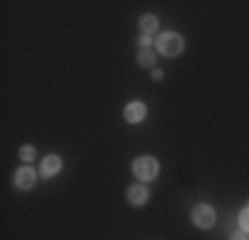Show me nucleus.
Segmentation results:
<instances>
[{"label": "nucleus", "mask_w": 249, "mask_h": 240, "mask_svg": "<svg viewBox=\"0 0 249 240\" xmlns=\"http://www.w3.org/2000/svg\"><path fill=\"white\" fill-rule=\"evenodd\" d=\"M154 45H156V53H160V56H165V58H176L185 51V38L176 32L158 34Z\"/></svg>", "instance_id": "f257e3e1"}, {"label": "nucleus", "mask_w": 249, "mask_h": 240, "mask_svg": "<svg viewBox=\"0 0 249 240\" xmlns=\"http://www.w3.org/2000/svg\"><path fill=\"white\" fill-rule=\"evenodd\" d=\"M131 173H134L136 180L147 185L158 178V173H160V162L156 160L154 156H138L131 162Z\"/></svg>", "instance_id": "f03ea898"}, {"label": "nucleus", "mask_w": 249, "mask_h": 240, "mask_svg": "<svg viewBox=\"0 0 249 240\" xmlns=\"http://www.w3.org/2000/svg\"><path fill=\"white\" fill-rule=\"evenodd\" d=\"M192 223L196 224L198 229H202V231L212 229L213 224H216V211H213L212 205L198 203L196 207L192 209Z\"/></svg>", "instance_id": "7ed1b4c3"}, {"label": "nucleus", "mask_w": 249, "mask_h": 240, "mask_svg": "<svg viewBox=\"0 0 249 240\" xmlns=\"http://www.w3.org/2000/svg\"><path fill=\"white\" fill-rule=\"evenodd\" d=\"M62 171V158L56 156V154H47L45 158L40 160V169H38V173H40V178H53L58 176V173Z\"/></svg>", "instance_id": "20e7f679"}, {"label": "nucleus", "mask_w": 249, "mask_h": 240, "mask_svg": "<svg viewBox=\"0 0 249 240\" xmlns=\"http://www.w3.org/2000/svg\"><path fill=\"white\" fill-rule=\"evenodd\" d=\"M123 116L129 125H138V122H142L147 118V104L140 103V100H131V103H127Z\"/></svg>", "instance_id": "39448f33"}, {"label": "nucleus", "mask_w": 249, "mask_h": 240, "mask_svg": "<svg viewBox=\"0 0 249 240\" xmlns=\"http://www.w3.org/2000/svg\"><path fill=\"white\" fill-rule=\"evenodd\" d=\"M36 180H38V173L31 167H20L14 173V187L20 189V191H29L36 185Z\"/></svg>", "instance_id": "423d86ee"}, {"label": "nucleus", "mask_w": 249, "mask_h": 240, "mask_svg": "<svg viewBox=\"0 0 249 240\" xmlns=\"http://www.w3.org/2000/svg\"><path fill=\"white\" fill-rule=\"evenodd\" d=\"M127 200H129V205H134V207H142V205H147V200H149V189L142 183L129 185V189H127Z\"/></svg>", "instance_id": "0eeeda50"}, {"label": "nucleus", "mask_w": 249, "mask_h": 240, "mask_svg": "<svg viewBox=\"0 0 249 240\" xmlns=\"http://www.w3.org/2000/svg\"><path fill=\"white\" fill-rule=\"evenodd\" d=\"M138 27L145 36H154V34H158V29H160V20H158L154 14H142L138 20Z\"/></svg>", "instance_id": "6e6552de"}, {"label": "nucleus", "mask_w": 249, "mask_h": 240, "mask_svg": "<svg viewBox=\"0 0 249 240\" xmlns=\"http://www.w3.org/2000/svg\"><path fill=\"white\" fill-rule=\"evenodd\" d=\"M156 58H158V53H156V49H138V56H136V63L140 65V67L145 69H154L156 65Z\"/></svg>", "instance_id": "1a4fd4ad"}, {"label": "nucleus", "mask_w": 249, "mask_h": 240, "mask_svg": "<svg viewBox=\"0 0 249 240\" xmlns=\"http://www.w3.org/2000/svg\"><path fill=\"white\" fill-rule=\"evenodd\" d=\"M18 156H20L22 162H34L38 158V152H36V147L34 145H22L20 152H18Z\"/></svg>", "instance_id": "9d476101"}, {"label": "nucleus", "mask_w": 249, "mask_h": 240, "mask_svg": "<svg viewBox=\"0 0 249 240\" xmlns=\"http://www.w3.org/2000/svg\"><path fill=\"white\" fill-rule=\"evenodd\" d=\"M238 224H240V231L249 236V203L240 209V216H238Z\"/></svg>", "instance_id": "9b49d317"}, {"label": "nucleus", "mask_w": 249, "mask_h": 240, "mask_svg": "<svg viewBox=\"0 0 249 240\" xmlns=\"http://www.w3.org/2000/svg\"><path fill=\"white\" fill-rule=\"evenodd\" d=\"M138 45H140V49H149L151 45H154V40H151V36H145V34H142V36L138 38Z\"/></svg>", "instance_id": "f8f14e48"}, {"label": "nucleus", "mask_w": 249, "mask_h": 240, "mask_svg": "<svg viewBox=\"0 0 249 240\" xmlns=\"http://www.w3.org/2000/svg\"><path fill=\"white\" fill-rule=\"evenodd\" d=\"M229 240H249V236L245 231H236V234L229 236Z\"/></svg>", "instance_id": "ddd939ff"}, {"label": "nucleus", "mask_w": 249, "mask_h": 240, "mask_svg": "<svg viewBox=\"0 0 249 240\" xmlns=\"http://www.w3.org/2000/svg\"><path fill=\"white\" fill-rule=\"evenodd\" d=\"M162 76H165V73H162V69H151V78L154 80H162Z\"/></svg>", "instance_id": "4468645a"}]
</instances>
